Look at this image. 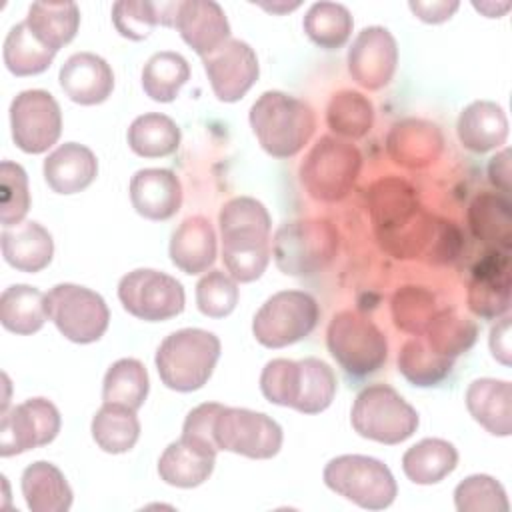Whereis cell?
<instances>
[{
    "label": "cell",
    "instance_id": "1",
    "mask_svg": "<svg viewBox=\"0 0 512 512\" xmlns=\"http://www.w3.org/2000/svg\"><path fill=\"white\" fill-rule=\"evenodd\" d=\"M372 224L380 244L396 258H416L430 250L438 224L422 210L414 190L398 180H378L368 196Z\"/></svg>",
    "mask_w": 512,
    "mask_h": 512
},
{
    "label": "cell",
    "instance_id": "2",
    "mask_svg": "<svg viewBox=\"0 0 512 512\" xmlns=\"http://www.w3.org/2000/svg\"><path fill=\"white\" fill-rule=\"evenodd\" d=\"M222 234V262L238 282L258 280L272 254L270 214L264 204L250 196L228 200L218 214Z\"/></svg>",
    "mask_w": 512,
    "mask_h": 512
},
{
    "label": "cell",
    "instance_id": "3",
    "mask_svg": "<svg viewBox=\"0 0 512 512\" xmlns=\"http://www.w3.org/2000/svg\"><path fill=\"white\" fill-rule=\"evenodd\" d=\"M260 390L272 404L318 414L336 396V374L320 358H274L262 368Z\"/></svg>",
    "mask_w": 512,
    "mask_h": 512
},
{
    "label": "cell",
    "instance_id": "4",
    "mask_svg": "<svg viewBox=\"0 0 512 512\" xmlns=\"http://www.w3.org/2000/svg\"><path fill=\"white\" fill-rule=\"evenodd\" d=\"M248 118L262 150L274 158L296 156L316 128L314 110L304 100L280 90L260 94Z\"/></svg>",
    "mask_w": 512,
    "mask_h": 512
},
{
    "label": "cell",
    "instance_id": "5",
    "mask_svg": "<svg viewBox=\"0 0 512 512\" xmlns=\"http://www.w3.org/2000/svg\"><path fill=\"white\" fill-rule=\"evenodd\" d=\"M220 358V340L202 328H182L162 340L156 350V370L162 384L176 392L202 388Z\"/></svg>",
    "mask_w": 512,
    "mask_h": 512
},
{
    "label": "cell",
    "instance_id": "6",
    "mask_svg": "<svg viewBox=\"0 0 512 512\" xmlns=\"http://www.w3.org/2000/svg\"><path fill=\"white\" fill-rule=\"evenodd\" d=\"M326 346L346 374L364 378L378 372L388 358L382 330L356 310H340L326 330Z\"/></svg>",
    "mask_w": 512,
    "mask_h": 512
},
{
    "label": "cell",
    "instance_id": "7",
    "mask_svg": "<svg viewBox=\"0 0 512 512\" xmlns=\"http://www.w3.org/2000/svg\"><path fill=\"white\" fill-rule=\"evenodd\" d=\"M350 422L358 436L392 446L408 440L416 432L420 418L392 386L370 384L358 392Z\"/></svg>",
    "mask_w": 512,
    "mask_h": 512
},
{
    "label": "cell",
    "instance_id": "8",
    "mask_svg": "<svg viewBox=\"0 0 512 512\" xmlns=\"http://www.w3.org/2000/svg\"><path fill=\"white\" fill-rule=\"evenodd\" d=\"M338 248V234L326 220L284 222L272 240V256L286 276H312L324 270Z\"/></svg>",
    "mask_w": 512,
    "mask_h": 512
},
{
    "label": "cell",
    "instance_id": "9",
    "mask_svg": "<svg viewBox=\"0 0 512 512\" xmlns=\"http://www.w3.org/2000/svg\"><path fill=\"white\" fill-rule=\"evenodd\" d=\"M322 478L332 492L366 510H384L398 494L390 468L372 456H336L324 466Z\"/></svg>",
    "mask_w": 512,
    "mask_h": 512
},
{
    "label": "cell",
    "instance_id": "10",
    "mask_svg": "<svg viewBox=\"0 0 512 512\" xmlns=\"http://www.w3.org/2000/svg\"><path fill=\"white\" fill-rule=\"evenodd\" d=\"M360 168L362 154L352 142L322 136L300 164V182L312 198L336 202L350 192Z\"/></svg>",
    "mask_w": 512,
    "mask_h": 512
},
{
    "label": "cell",
    "instance_id": "11",
    "mask_svg": "<svg viewBox=\"0 0 512 512\" xmlns=\"http://www.w3.org/2000/svg\"><path fill=\"white\" fill-rule=\"evenodd\" d=\"M320 308L304 290L272 294L252 320L254 338L266 348H284L306 338L318 324Z\"/></svg>",
    "mask_w": 512,
    "mask_h": 512
},
{
    "label": "cell",
    "instance_id": "12",
    "mask_svg": "<svg viewBox=\"0 0 512 512\" xmlns=\"http://www.w3.org/2000/svg\"><path fill=\"white\" fill-rule=\"evenodd\" d=\"M46 310L58 332L76 344L100 340L110 322L104 298L86 286L70 282L56 284L46 294Z\"/></svg>",
    "mask_w": 512,
    "mask_h": 512
},
{
    "label": "cell",
    "instance_id": "13",
    "mask_svg": "<svg viewBox=\"0 0 512 512\" xmlns=\"http://www.w3.org/2000/svg\"><path fill=\"white\" fill-rule=\"evenodd\" d=\"M214 442L218 450L234 452L254 460H266L282 448L280 424L264 412L222 406L214 420Z\"/></svg>",
    "mask_w": 512,
    "mask_h": 512
},
{
    "label": "cell",
    "instance_id": "14",
    "mask_svg": "<svg viewBox=\"0 0 512 512\" xmlns=\"http://www.w3.org/2000/svg\"><path fill=\"white\" fill-rule=\"evenodd\" d=\"M118 298L128 314L144 322H162L184 310L182 284L160 270L136 268L118 282Z\"/></svg>",
    "mask_w": 512,
    "mask_h": 512
},
{
    "label": "cell",
    "instance_id": "15",
    "mask_svg": "<svg viewBox=\"0 0 512 512\" xmlns=\"http://www.w3.org/2000/svg\"><path fill=\"white\" fill-rule=\"evenodd\" d=\"M10 128L22 152L42 154L60 138V106L46 90H24L10 104Z\"/></svg>",
    "mask_w": 512,
    "mask_h": 512
},
{
    "label": "cell",
    "instance_id": "16",
    "mask_svg": "<svg viewBox=\"0 0 512 512\" xmlns=\"http://www.w3.org/2000/svg\"><path fill=\"white\" fill-rule=\"evenodd\" d=\"M60 412L46 398H28L2 412L0 456H14L50 444L60 432Z\"/></svg>",
    "mask_w": 512,
    "mask_h": 512
},
{
    "label": "cell",
    "instance_id": "17",
    "mask_svg": "<svg viewBox=\"0 0 512 512\" xmlns=\"http://www.w3.org/2000/svg\"><path fill=\"white\" fill-rule=\"evenodd\" d=\"M212 92L222 102H238L258 80L256 52L244 40L230 38L218 50L202 58Z\"/></svg>",
    "mask_w": 512,
    "mask_h": 512
},
{
    "label": "cell",
    "instance_id": "18",
    "mask_svg": "<svg viewBox=\"0 0 512 512\" xmlns=\"http://www.w3.org/2000/svg\"><path fill=\"white\" fill-rule=\"evenodd\" d=\"M398 64V44L384 26H368L358 32L348 48V72L366 90L384 88Z\"/></svg>",
    "mask_w": 512,
    "mask_h": 512
},
{
    "label": "cell",
    "instance_id": "19",
    "mask_svg": "<svg viewBox=\"0 0 512 512\" xmlns=\"http://www.w3.org/2000/svg\"><path fill=\"white\" fill-rule=\"evenodd\" d=\"M468 308L480 318H498L510 308L508 252L488 250L474 266L468 284Z\"/></svg>",
    "mask_w": 512,
    "mask_h": 512
},
{
    "label": "cell",
    "instance_id": "20",
    "mask_svg": "<svg viewBox=\"0 0 512 512\" xmlns=\"http://www.w3.org/2000/svg\"><path fill=\"white\" fill-rule=\"evenodd\" d=\"M174 28L202 58L230 40V24L222 6L214 0H180Z\"/></svg>",
    "mask_w": 512,
    "mask_h": 512
},
{
    "label": "cell",
    "instance_id": "21",
    "mask_svg": "<svg viewBox=\"0 0 512 512\" xmlns=\"http://www.w3.org/2000/svg\"><path fill=\"white\" fill-rule=\"evenodd\" d=\"M58 82L72 102L94 106L112 94L114 72L102 56L92 52H76L62 64Z\"/></svg>",
    "mask_w": 512,
    "mask_h": 512
},
{
    "label": "cell",
    "instance_id": "22",
    "mask_svg": "<svg viewBox=\"0 0 512 512\" xmlns=\"http://www.w3.org/2000/svg\"><path fill=\"white\" fill-rule=\"evenodd\" d=\"M132 208L146 220H168L182 206V184L172 170L144 168L130 178Z\"/></svg>",
    "mask_w": 512,
    "mask_h": 512
},
{
    "label": "cell",
    "instance_id": "23",
    "mask_svg": "<svg viewBox=\"0 0 512 512\" xmlns=\"http://www.w3.org/2000/svg\"><path fill=\"white\" fill-rule=\"evenodd\" d=\"M442 132L436 124L420 118H406L392 126L386 138L390 158L406 168H424L442 152Z\"/></svg>",
    "mask_w": 512,
    "mask_h": 512
},
{
    "label": "cell",
    "instance_id": "24",
    "mask_svg": "<svg viewBox=\"0 0 512 512\" xmlns=\"http://www.w3.org/2000/svg\"><path fill=\"white\" fill-rule=\"evenodd\" d=\"M0 246L4 260L12 268L30 274L44 270L54 256L50 232L34 220L6 226L0 234Z\"/></svg>",
    "mask_w": 512,
    "mask_h": 512
},
{
    "label": "cell",
    "instance_id": "25",
    "mask_svg": "<svg viewBox=\"0 0 512 512\" xmlns=\"http://www.w3.org/2000/svg\"><path fill=\"white\" fill-rule=\"evenodd\" d=\"M98 174L94 152L78 142L60 144L44 160V178L56 194H76L86 190Z\"/></svg>",
    "mask_w": 512,
    "mask_h": 512
},
{
    "label": "cell",
    "instance_id": "26",
    "mask_svg": "<svg viewBox=\"0 0 512 512\" xmlns=\"http://www.w3.org/2000/svg\"><path fill=\"white\" fill-rule=\"evenodd\" d=\"M170 260L186 274L206 272L216 260V232L208 218L196 214L180 222L170 238Z\"/></svg>",
    "mask_w": 512,
    "mask_h": 512
},
{
    "label": "cell",
    "instance_id": "27",
    "mask_svg": "<svg viewBox=\"0 0 512 512\" xmlns=\"http://www.w3.org/2000/svg\"><path fill=\"white\" fill-rule=\"evenodd\" d=\"M470 416L494 436L512 432V386L506 380L478 378L466 390Z\"/></svg>",
    "mask_w": 512,
    "mask_h": 512
},
{
    "label": "cell",
    "instance_id": "28",
    "mask_svg": "<svg viewBox=\"0 0 512 512\" xmlns=\"http://www.w3.org/2000/svg\"><path fill=\"white\" fill-rule=\"evenodd\" d=\"M456 132L466 150L484 154L506 142L508 118L496 102L476 100L460 112Z\"/></svg>",
    "mask_w": 512,
    "mask_h": 512
},
{
    "label": "cell",
    "instance_id": "29",
    "mask_svg": "<svg viewBox=\"0 0 512 512\" xmlns=\"http://www.w3.org/2000/svg\"><path fill=\"white\" fill-rule=\"evenodd\" d=\"M468 226L488 250L510 252L512 246V208L504 194H476L468 206Z\"/></svg>",
    "mask_w": 512,
    "mask_h": 512
},
{
    "label": "cell",
    "instance_id": "30",
    "mask_svg": "<svg viewBox=\"0 0 512 512\" xmlns=\"http://www.w3.org/2000/svg\"><path fill=\"white\" fill-rule=\"evenodd\" d=\"M216 464V454L184 440L168 444L158 460L160 478L176 488H196L204 484Z\"/></svg>",
    "mask_w": 512,
    "mask_h": 512
},
{
    "label": "cell",
    "instance_id": "31",
    "mask_svg": "<svg viewBox=\"0 0 512 512\" xmlns=\"http://www.w3.org/2000/svg\"><path fill=\"white\" fill-rule=\"evenodd\" d=\"M22 496L32 512H66L72 506V488L60 468L46 460L32 462L20 478Z\"/></svg>",
    "mask_w": 512,
    "mask_h": 512
},
{
    "label": "cell",
    "instance_id": "32",
    "mask_svg": "<svg viewBox=\"0 0 512 512\" xmlns=\"http://www.w3.org/2000/svg\"><path fill=\"white\" fill-rule=\"evenodd\" d=\"M458 450L442 438H424L410 446L402 456V470L414 484H436L454 472Z\"/></svg>",
    "mask_w": 512,
    "mask_h": 512
},
{
    "label": "cell",
    "instance_id": "33",
    "mask_svg": "<svg viewBox=\"0 0 512 512\" xmlns=\"http://www.w3.org/2000/svg\"><path fill=\"white\" fill-rule=\"evenodd\" d=\"M26 24L46 48L58 52L76 36L80 8L76 2H34L28 10Z\"/></svg>",
    "mask_w": 512,
    "mask_h": 512
},
{
    "label": "cell",
    "instance_id": "34",
    "mask_svg": "<svg viewBox=\"0 0 512 512\" xmlns=\"http://www.w3.org/2000/svg\"><path fill=\"white\" fill-rule=\"evenodd\" d=\"M48 320L46 294L28 284L8 286L0 296V322L8 332L34 334Z\"/></svg>",
    "mask_w": 512,
    "mask_h": 512
},
{
    "label": "cell",
    "instance_id": "35",
    "mask_svg": "<svg viewBox=\"0 0 512 512\" xmlns=\"http://www.w3.org/2000/svg\"><path fill=\"white\" fill-rule=\"evenodd\" d=\"M180 2V0H178ZM178 2L152 0H120L112 6V22L120 36L128 40H144L154 26H174Z\"/></svg>",
    "mask_w": 512,
    "mask_h": 512
},
{
    "label": "cell",
    "instance_id": "36",
    "mask_svg": "<svg viewBox=\"0 0 512 512\" xmlns=\"http://www.w3.org/2000/svg\"><path fill=\"white\" fill-rule=\"evenodd\" d=\"M90 432L98 448L104 452L124 454L138 442L140 422L136 418V410L122 404L104 402L92 418Z\"/></svg>",
    "mask_w": 512,
    "mask_h": 512
},
{
    "label": "cell",
    "instance_id": "37",
    "mask_svg": "<svg viewBox=\"0 0 512 512\" xmlns=\"http://www.w3.org/2000/svg\"><path fill=\"white\" fill-rule=\"evenodd\" d=\"M126 138L134 154L142 158H164L178 150L182 134L170 116L148 112L134 118Z\"/></svg>",
    "mask_w": 512,
    "mask_h": 512
},
{
    "label": "cell",
    "instance_id": "38",
    "mask_svg": "<svg viewBox=\"0 0 512 512\" xmlns=\"http://www.w3.org/2000/svg\"><path fill=\"white\" fill-rule=\"evenodd\" d=\"M454 368V358L438 354L422 336L406 340L398 352V372L414 386H438Z\"/></svg>",
    "mask_w": 512,
    "mask_h": 512
},
{
    "label": "cell",
    "instance_id": "39",
    "mask_svg": "<svg viewBox=\"0 0 512 512\" xmlns=\"http://www.w3.org/2000/svg\"><path fill=\"white\" fill-rule=\"evenodd\" d=\"M190 78V66L178 52H156L142 68V88L154 102H172Z\"/></svg>",
    "mask_w": 512,
    "mask_h": 512
},
{
    "label": "cell",
    "instance_id": "40",
    "mask_svg": "<svg viewBox=\"0 0 512 512\" xmlns=\"http://www.w3.org/2000/svg\"><path fill=\"white\" fill-rule=\"evenodd\" d=\"M306 36L324 50L342 48L352 34V14L338 2H314L304 16Z\"/></svg>",
    "mask_w": 512,
    "mask_h": 512
},
{
    "label": "cell",
    "instance_id": "41",
    "mask_svg": "<svg viewBox=\"0 0 512 512\" xmlns=\"http://www.w3.org/2000/svg\"><path fill=\"white\" fill-rule=\"evenodd\" d=\"M150 390L146 366L136 358L116 360L104 376L102 400L138 410Z\"/></svg>",
    "mask_w": 512,
    "mask_h": 512
},
{
    "label": "cell",
    "instance_id": "42",
    "mask_svg": "<svg viewBox=\"0 0 512 512\" xmlns=\"http://www.w3.org/2000/svg\"><path fill=\"white\" fill-rule=\"evenodd\" d=\"M4 64L14 76H34L52 64L56 52L46 48L28 28L26 20L10 28L4 40Z\"/></svg>",
    "mask_w": 512,
    "mask_h": 512
},
{
    "label": "cell",
    "instance_id": "43",
    "mask_svg": "<svg viewBox=\"0 0 512 512\" xmlns=\"http://www.w3.org/2000/svg\"><path fill=\"white\" fill-rule=\"evenodd\" d=\"M326 122L338 136L356 140L372 130L374 106L356 90H340L328 102Z\"/></svg>",
    "mask_w": 512,
    "mask_h": 512
},
{
    "label": "cell",
    "instance_id": "44",
    "mask_svg": "<svg viewBox=\"0 0 512 512\" xmlns=\"http://www.w3.org/2000/svg\"><path fill=\"white\" fill-rule=\"evenodd\" d=\"M424 336H426V342L438 354L456 358L472 348L478 336V326L472 320L460 316L456 310L446 308L436 312Z\"/></svg>",
    "mask_w": 512,
    "mask_h": 512
},
{
    "label": "cell",
    "instance_id": "45",
    "mask_svg": "<svg viewBox=\"0 0 512 512\" xmlns=\"http://www.w3.org/2000/svg\"><path fill=\"white\" fill-rule=\"evenodd\" d=\"M394 326L412 336H422L436 316V296L422 286H402L390 302Z\"/></svg>",
    "mask_w": 512,
    "mask_h": 512
},
{
    "label": "cell",
    "instance_id": "46",
    "mask_svg": "<svg viewBox=\"0 0 512 512\" xmlns=\"http://www.w3.org/2000/svg\"><path fill=\"white\" fill-rule=\"evenodd\" d=\"M458 512H508L510 504L504 486L488 474H472L454 490Z\"/></svg>",
    "mask_w": 512,
    "mask_h": 512
},
{
    "label": "cell",
    "instance_id": "47",
    "mask_svg": "<svg viewBox=\"0 0 512 512\" xmlns=\"http://www.w3.org/2000/svg\"><path fill=\"white\" fill-rule=\"evenodd\" d=\"M30 208L26 170L10 160L0 164V222L2 226L20 224Z\"/></svg>",
    "mask_w": 512,
    "mask_h": 512
},
{
    "label": "cell",
    "instance_id": "48",
    "mask_svg": "<svg viewBox=\"0 0 512 512\" xmlns=\"http://www.w3.org/2000/svg\"><path fill=\"white\" fill-rule=\"evenodd\" d=\"M238 304L236 280L222 270L206 272L196 284V306L208 318H224Z\"/></svg>",
    "mask_w": 512,
    "mask_h": 512
},
{
    "label": "cell",
    "instance_id": "49",
    "mask_svg": "<svg viewBox=\"0 0 512 512\" xmlns=\"http://www.w3.org/2000/svg\"><path fill=\"white\" fill-rule=\"evenodd\" d=\"M220 410H222V404H218V402H204V404L192 408L184 420L182 438L216 454L218 446L214 442L212 428H214V420Z\"/></svg>",
    "mask_w": 512,
    "mask_h": 512
},
{
    "label": "cell",
    "instance_id": "50",
    "mask_svg": "<svg viewBox=\"0 0 512 512\" xmlns=\"http://www.w3.org/2000/svg\"><path fill=\"white\" fill-rule=\"evenodd\" d=\"M410 10L428 24H440L452 18V14L458 10L456 0H432V2H422V0H410L408 2Z\"/></svg>",
    "mask_w": 512,
    "mask_h": 512
},
{
    "label": "cell",
    "instance_id": "51",
    "mask_svg": "<svg viewBox=\"0 0 512 512\" xmlns=\"http://www.w3.org/2000/svg\"><path fill=\"white\" fill-rule=\"evenodd\" d=\"M490 352L498 362H502L504 366H510V354H512L510 318H502L500 322H496L492 326V330H490Z\"/></svg>",
    "mask_w": 512,
    "mask_h": 512
},
{
    "label": "cell",
    "instance_id": "52",
    "mask_svg": "<svg viewBox=\"0 0 512 512\" xmlns=\"http://www.w3.org/2000/svg\"><path fill=\"white\" fill-rule=\"evenodd\" d=\"M488 176L490 182L500 190V192H510V150L504 148L500 154L490 158L488 164Z\"/></svg>",
    "mask_w": 512,
    "mask_h": 512
}]
</instances>
